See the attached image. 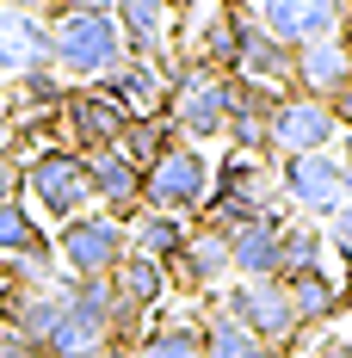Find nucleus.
<instances>
[{"label":"nucleus","mask_w":352,"mask_h":358,"mask_svg":"<svg viewBox=\"0 0 352 358\" xmlns=\"http://www.w3.org/2000/svg\"><path fill=\"white\" fill-rule=\"evenodd\" d=\"M321 222H303V216H290L279 235V278H297V272H316L321 266Z\"/></svg>","instance_id":"393cba45"},{"label":"nucleus","mask_w":352,"mask_h":358,"mask_svg":"<svg viewBox=\"0 0 352 358\" xmlns=\"http://www.w3.org/2000/svg\"><path fill=\"white\" fill-rule=\"evenodd\" d=\"M25 198V161L19 155H0V204Z\"/></svg>","instance_id":"c85d7f7f"},{"label":"nucleus","mask_w":352,"mask_h":358,"mask_svg":"<svg viewBox=\"0 0 352 358\" xmlns=\"http://www.w3.org/2000/svg\"><path fill=\"white\" fill-rule=\"evenodd\" d=\"M321 241H328V253H334V259H340V266L352 272V204H346V210H334V216H328Z\"/></svg>","instance_id":"cd10ccee"},{"label":"nucleus","mask_w":352,"mask_h":358,"mask_svg":"<svg viewBox=\"0 0 352 358\" xmlns=\"http://www.w3.org/2000/svg\"><path fill=\"white\" fill-rule=\"evenodd\" d=\"M56 266L69 272V278H111L118 272V259L130 253V235H124V222L106 210H80L69 222H56Z\"/></svg>","instance_id":"423d86ee"},{"label":"nucleus","mask_w":352,"mask_h":358,"mask_svg":"<svg viewBox=\"0 0 352 358\" xmlns=\"http://www.w3.org/2000/svg\"><path fill=\"white\" fill-rule=\"evenodd\" d=\"M211 309L235 315L272 358L290 352L297 334H303V322H297V309H290V296H284L279 278H229L223 290H211Z\"/></svg>","instance_id":"7ed1b4c3"},{"label":"nucleus","mask_w":352,"mask_h":358,"mask_svg":"<svg viewBox=\"0 0 352 358\" xmlns=\"http://www.w3.org/2000/svg\"><path fill=\"white\" fill-rule=\"evenodd\" d=\"M62 99H69V80H62L56 69H31V74H19V80H13V106H19V111L56 117Z\"/></svg>","instance_id":"a878e982"},{"label":"nucleus","mask_w":352,"mask_h":358,"mask_svg":"<svg viewBox=\"0 0 352 358\" xmlns=\"http://www.w3.org/2000/svg\"><path fill=\"white\" fill-rule=\"evenodd\" d=\"M241 80H260V87H272V93H290V74H297V50L279 43L272 31H260L253 25V13L241 19V62H235Z\"/></svg>","instance_id":"a211bd4d"},{"label":"nucleus","mask_w":352,"mask_h":358,"mask_svg":"<svg viewBox=\"0 0 352 358\" xmlns=\"http://www.w3.org/2000/svg\"><path fill=\"white\" fill-rule=\"evenodd\" d=\"M174 143H179L174 117H167V111H148V117H130V124H124V136H118V155H124V161H136V167H148L155 155H167Z\"/></svg>","instance_id":"4be33fe9"},{"label":"nucleus","mask_w":352,"mask_h":358,"mask_svg":"<svg viewBox=\"0 0 352 358\" xmlns=\"http://www.w3.org/2000/svg\"><path fill=\"white\" fill-rule=\"evenodd\" d=\"M31 69H50V19L25 6H0V74L19 80Z\"/></svg>","instance_id":"ddd939ff"},{"label":"nucleus","mask_w":352,"mask_h":358,"mask_svg":"<svg viewBox=\"0 0 352 358\" xmlns=\"http://www.w3.org/2000/svg\"><path fill=\"white\" fill-rule=\"evenodd\" d=\"M235 6L253 13V25L290 43V50L321 43V37H346L352 25V0H235Z\"/></svg>","instance_id":"6e6552de"},{"label":"nucleus","mask_w":352,"mask_h":358,"mask_svg":"<svg viewBox=\"0 0 352 358\" xmlns=\"http://www.w3.org/2000/svg\"><path fill=\"white\" fill-rule=\"evenodd\" d=\"M111 290H118V309H130V315H148V309H161L167 303V266H155V259H142V253H124L118 259V272H111Z\"/></svg>","instance_id":"6ab92c4d"},{"label":"nucleus","mask_w":352,"mask_h":358,"mask_svg":"<svg viewBox=\"0 0 352 358\" xmlns=\"http://www.w3.org/2000/svg\"><path fill=\"white\" fill-rule=\"evenodd\" d=\"M321 358H352V334H346V340H334V346H328Z\"/></svg>","instance_id":"72a5a7b5"},{"label":"nucleus","mask_w":352,"mask_h":358,"mask_svg":"<svg viewBox=\"0 0 352 358\" xmlns=\"http://www.w3.org/2000/svg\"><path fill=\"white\" fill-rule=\"evenodd\" d=\"M74 6H111V0H37V13H43V19H56V13H74Z\"/></svg>","instance_id":"2f4dec72"},{"label":"nucleus","mask_w":352,"mask_h":358,"mask_svg":"<svg viewBox=\"0 0 352 358\" xmlns=\"http://www.w3.org/2000/svg\"><path fill=\"white\" fill-rule=\"evenodd\" d=\"M167 69H174V62H142V56H124V62H118L106 80H93V87H99L106 99H118L130 117H148V111H161V99H167Z\"/></svg>","instance_id":"dca6fc26"},{"label":"nucleus","mask_w":352,"mask_h":358,"mask_svg":"<svg viewBox=\"0 0 352 358\" xmlns=\"http://www.w3.org/2000/svg\"><path fill=\"white\" fill-rule=\"evenodd\" d=\"M0 358H43V346H31V340L13 334V327H0Z\"/></svg>","instance_id":"c756f323"},{"label":"nucleus","mask_w":352,"mask_h":358,"mask_svg":"<svg viewBox=\"0 0 352 358\" xmlns=\"http://www.w3.org/2000/svg\"><path fill=\"white\" fill-rule=\"evenodd\" d=\"M136 358H204L198 322H185V315H167V322L142 327V340H136Z\"/></svg>","instance_id":"5701e85b"},{"label":"nucleus","mask_w":352,"mask_h":358,"mask_svg":"<svg viewBox=\"0 0 352 358\" xmlns=\"http://www.w3.org/2000/svg\"><path fill=\"white\" fill-rule=\"evenodd\" d=\"M87 173H93V210L118 216V222H130L142 210V167L136 161L106 148V155H87Z\"/></svg>","instance_id":"f3484780"},{"label":"nucleus","mask_w":352,"mask_h":358,"mask_svg":"<svg viewBox=\"0 0 352 358\" xmlns=\"http://www.w3.org/2000/svg\"><path fill=\"white\" fill-rule=\"evenodd\" d=\"M25 192H31V204L50 216V222H69V216L93 210V173H87V155H74L69 143L37 148L31 161H25Z\"/></svg>","instance_id":"39448f33"},{"label":"nucleus","mask_w":352,"mask_h":358,"mask_svg":"<svg viewBox=\"0 0 352 358\" xmlns=\"http://www.w3.org/2000/svg\"><path fill=\"white\" fill-rule=\"evenodd\" d=\"M198 340H204V358H272L235 315H223V309H211V315L198 322Z\"/></svg>","instance_id":"b1692460"},{"label":"nucleus","mask_w":352,"mask_h":358,"mask_svg":"<svg viewBox=\"0 0 352 358\" xmlns=\"http://www.w3.org/2000/svg\"><path fill=\"white\" fill-rule=\"evenodd\" d=\"M284 296H290V309H297V322L316 327V322H334L340 315V303H346V290H340V278L328 272V266H316V272H297V278H279Z\"/></svg>","instance_id":"412c9836"},{"label":"nucleus","mask_w":352,"mask_h":358,"mask_svg":"<svg viewBox=\"0 0 352 358\" xmlns=\"http://www.w3.org/2000/svg\"><path fill=\"white\" fill-rule=\"evenodd\" d=\"M204 198H211V155L198 143H174L167 155H155L142 167V210L198 216Z\"/></svg>","instance_id":"20e7f679"},{"label":"nucleus","mask_w":352,"mask_h":358,"mask_svg":"<svg viewBox=\"0 0 352 358\" xmlns=\"http://www.w3.org/2000/svg\"><path fill=\"white\" fill-rule=\"evenodd\" d=\"M161 111L174 117L179 143H216L229 130V74L204 69V62H174Z\"/></svg>","instance_id":"f03ea898"},{"label":"nucleus","mask_w":352,"mask_h":358,"mask_svg":"<svg viewBox=\"0 0 352 358\" xmlns=\"http://www.w3.org/2000/svg\"><path fill=\"white\" fill-rule=\"evenodd\" d=\"M56 124H62V143H69L74 155H106V148H118L124 124H130V111L118 106V99H106L99 87H69V99H62V111H56Z\"/></svg>","instance_id":"9d476101"},{"label":"nucleus","mask_w":352,"mask_h":358,"mask_svg":"<svg viewBox=\"0 0 352 358\" xmlns=\"http://www.w3.org/2000/svg\"><path fill=\"white\" fill-rule=\"evenodd\" d=\"M266 143L279 161L290 155H328V148L340 143V124H334V111L328 99H309V93H284L272 117H266Z\"/></svg>","instance_id":"1a4fd4ad"},{"label":"nucleus","mask_w":352,"mask_h":358,"mask_svg":"<svg viewBox=\"0 0 352 358\" xmlns=\"http://www.w3.org/2000/svg\"><path fill=\"white\" fill-rule=\"evenodd\" d=\"M185 216H167V210H136L130 222H124V235H130V253H142V259H155V266H174L179 248H185Z\"/></svg>","instance_id":"aec40b11"},{"label":"nucleus","mask_w":352,"mask_h":358,"mask_svg":"<svg viewBox=\"0 0 352 358\" xmlns=\"http://www.w3.org/2000/svg\"><path fill=\"white\" fill-rule=\"evenodd\" d=\"M99 358H136V352H130V346H106Z\"/></svg>","instance_id":"f704fd0d"},{"label":"nucleus","mask_w":352,"mask_h":358,"mask_svg":"<svg viewBox=\"0 0 352 358\" xmlns=\"http://www.w3.org/2000/svg\"><path fill=\"white\" fill-rule=\"evenodd\" d=\"M290 210H266L241 222V229H229V272L235 278H279V235Z\"/></svg>","instance_id":"4468645a"},{"label":"nucleus","mask_w":352,"mask_h":358,"mask_svg":"<svg viewBox=\"0 0 352 358\" xmlns=\"http://www.w3.org/2000/svg\"><path fill=\"white\" fill-rule=\"evenodd\" d=\"M352 80V37H321L297 50V74H290V93H309V99H334Z\"/></svg>","instance_id":"2eb2a0df"},{"label":"nucleus","mask_w":352,"mask_h":358,"mask_svg":"<svg viewBox=\"0 0 352 358\" xmlns=\"http://www.w3.org/2000/svg\"><path fill=\"white\" fill-rule=\"evenodd\" d=\"M118 13V31H124V50L142 56V62H174V19L179 0H111Z\"/></svg>","instance_id":"9b49d317"},{"label":"nucleus","mask_w":352,"mask_h":358,"mask_svg":"<svg viewBox=\"0 0 352 358\" xmlns=\"http://www.w3.org/2000/svg\"><path fill=\"white\" fill-rule=\"evenodd\" d=\"M223 143L235 148V155H260V161H272V143H266V111H229Z\"/></svg>","instance_id":"bb28decb"},{"label":"nucleus","mask_w":352,"mask_h":358,"mask_svg":"<svg viewBox=\"0 0 352 358\" xmlns=\"http://www.w3.org/2000/svg\"><path fill=\"white\" fill-rule=\"evenodd\" d=\"M279 198L290 216L316 222V216H334L352 204V179L334 148L328 155H290V161H279Z\"/></svg>","instance_id":"0eeeda50"},{"label":"nucleus","mask_w":352,"mask_h":358,"mask_svg":"<svg viewBox=\"0 0 352 358\" xmlns=\"http://www.w3.org/2000/svg\"><path fill=\"white\" fill-rule=\"evenodd\" d=\"M328 111H334V124H340V130H352V80L334 93V99H328Z\"/></svg>","instance_id":"7c9ffc66"},{"label":"nucleus","mask_w":352,"mask_h":358,"mask_svg":"<svg viewBox=\"0 0 352 358\" xmlns=\"http://www.w3.org/2000/svg\"><path fill=\"white\" fill-rule=\"evenodd\" d=\"M124 56L130 50H124V31H118V13L111 6H74V13L50 19V69L62 74L69 87L74 80L80 87L106 80Z\"/></svg>","instance_id":"f257e3e1"},{"label":"nucleus","mask_w":352,"mask_h":358,"mask_svg":"<svg viewBox=\"0 0 352 358\" xmlns=\"http://www.w3.org/2000/svg\"><path fill=\"white\" fill-rule=\"evenodd\" d=\"M167 278H179L185 290H223L235 272H229V235L223 229H211V222H192L185 229V248H179V259L167 266Z\"/></svg>","instance_id":"f8f14e48"},{"label":"nucleus","mask_w":352,"mask_h":358,"mask_svg":"<svg viewBox=\"0 0 352 358\" xmlns=\"http://www.w3.org/2000/svg\"><path fill=\"white\" fill-rule=\"evenodd\" d=\"M0 6H25V13H37V0H0Z\"/></svg>","instance_id":"c9c22d12"},{"label":"nucleus","mask_w":352,"mask_h":358,"mask_svg":"<svg viewBox=\"0 0 352 358\" xmlns=\"http://www.w3.org/2000/svg\"><path fill=\"white\" fill-rule=\"evenodd\" d=\"M0 278H6V266H0Z\"/></svg>","instance_id":"e433bc0d"},{"label":"nucleus","mask_w":352,"mask_h":358,"mask_svg":"<svg viewBox=\"0 0 352 358\" xmlns=\"http://www.w3.org/2000/svg\"><path fill=\"white\" fill-rule=\"evenodd\" d=\"M334 155H340V167H346V179H352V130H340V143H334Z\"/></svg>","instance_id":"473e14b6"}]
</instances>
